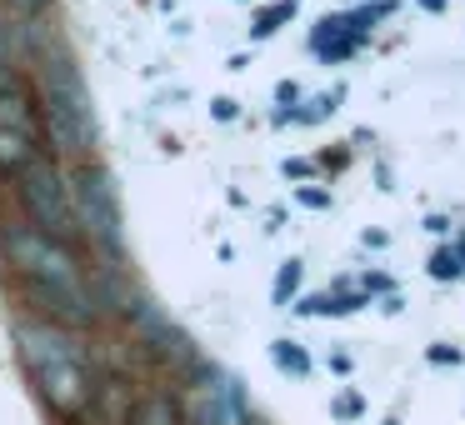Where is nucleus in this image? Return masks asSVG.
Segmentation results:
<instances>
[{
  "label": "nucleus",
  "instance_id": "obj_1",
  "mask_svg": "<svg viewBox=\"0 0 465 425\" xmlns=\"http://www.w3.org/2000/svg\"><path fill=\"white\" fill-rule=\"evenodd\" d=\"M0 251L11 261V275L25 285L31 305L55 325H71V331H85V325L101 321V295H95L91 275H85L81 255L65 241L35 231L31 221H5L0 225Z\"/></svg>",
  "mask_w": 465,
  "mask_h": 425
},
{
  "label": "nucleus",
  "instance_id": "obj_2",
  "mask_svg": "<svg viewBox=\"0 0 465 425\" xmlns=\"http://www.w3.org/2000/svg\"><path fill=\"white\" fill-rule=\"evenodd\" d=\"M15 355H21L25 375L35 381L41 400L51 405L61 420H85L95 410V365L85 355L81 335L71 325H55L45 315H15L11 321Z\"/></svg>",
  "mask_w": 465,
  "mask_h": 425
},
{
  "label": "nucleus",
  "instance_id": "obj_3",
  "mask_svg": "<svg viewBox=\"0 0 465 425\" xmlns=\"http://www.w3.org/2000/svg\"><path fill=\"white\" fill-rule=\"evenodd\" d=\"M35 121L51 141L55 161L85 165L95 155V111L91 85L65 45H45L35 61Z\"/></svg>",
  "mask_w": 465,
  "mask_h": 425
},
{
  "label": "nucleus",
  "instance_id": "obj_4",
  "mask_svg": "<svg viewBox=\"0 0 465 425\" xmlns=\"http://www.w3.org/2000/svg\"><path fill=\"white\" fill-rule=\"evenodd\" d=\"M15 195H21V211L35 231L55 235V241H81V221H75V205H71V181H65L61 161L51 155H31L21 171L11 175Z\"/></svg>",
  "mask_w": 465,
  "mask_h": 425
},
{
  "label": "nucleus",
  "instance_id": "obj_5",
  "mask_svg": "<svg viewBox=\"0 0 465 425\" xmlns=\"http://www.w3.org/2000/svg\"><path fill=\"white\" fill-rule=\"evenodd\" d=\"M31 155H41L35 95L11 61H0V175H15Z\"/></svg>",
  "mask_w": 465,
  "mask_h": 425
},
{
  "label": "nucleus",
  "instance_id": "obj_6",
  "mask_svg": "<svg viewBox=\"0 0 465 425\" xmlns=\"http://www.w3.org/2000/svg\"><path fill=\"white\" fill-rule=\"evenodd\" d=\"M125 425H181V400L171 390H141L125 405Z\"/></svg>",
  "mask_w": 465,
  "mask_h": 425
}]
</instances>
